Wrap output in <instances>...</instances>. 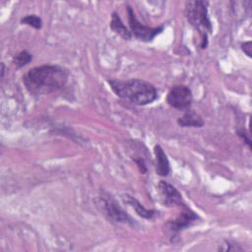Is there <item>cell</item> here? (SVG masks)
I'll use <instances>...</instances> for the list:
<instances>
[{"instance_id": "16", "label": "cell", "mask_w": 252, "mask_h": 252, "mask_svg": "<svg viewBox=\"0 0 252 252\" xmlns=\"http://www.w3.org/2000/svg\"><path fill=\"white\" fill-rule=\"evenodd\" d=\"M236 134L238 137H240L244 142L245 144L247 145V147L250 149V139H249V134H247L244 129H240V130H237L236 131Z\"/></svg>"}, {"instance_id": "7", "label": "cell", "mask_w": 252, "mask_h": 252, "mask_svg": "<svg viewBox=\"0 0 252 252\" xmlns=\"http://www.w3.org/2000/svg\"><path fill=\"white\" fill-rule=\"evenodd\" d=\"M199 217L190 210L186 205L183 206V211L179 214V216L173 220L166 222L165 226L170 234L171 240H174L175 237L185 228L190 226L195 220H197Z\"/></svg>"}, {"instance_id": "12", "label": "cell", "mask_w": 252, "mask_h": 252, "mask_svg": "<svg viewBox=\"0 0 252 252\" xmlns=\"http://www.w3.org/2000/svg\"><path fill=\"white\" fill-rule=\"evenodd\" d=\"M110 29L119 36H121L125 40H130L132 37L130 30L124 25L121 18L119 17V14L117 12H113L111 16V21L109 24Z\"/></svg>"}, {"instance_id": "5", "label": "cell", "mask_w": 252, "mask_h": 252, "mask_svg": "<svg viewBox=\"0 0 252 252\" xmlns=\"http://www.w3.org/2000/svg\"><path fill=\"white\" fill-rule=\"evenodd\" d=\"M193 99L192 91L185 85H174L166 95V102L178 110H186L190 107Z\"/></svg>"}, {"instance_id": "18", "label": "cell", "mask_w": 252, "mask_h": 252, "mask_svg": "<svg viewBox=\"0 0 252 252\" xmlns=\"http://www.w3.org/2000/svg\"><path fill=\"white\" fill-rule=\"evenodd\" d=\"M4 73H5V64L2 62L1 63V79H3Z\"/></svg>"}, {"instance_id": "14", "label": "cell", "mask_w": 252, "mask_h": 252, "mask_svg": "<svg viewBox=\"0 0 252 252\" xmlns=\"http://www.w3.org/2000/svg\"><path fill=\"white\" fill-rule=\"evenodd\" d=\"M21 23L23 25H27L30 26L35 30H40L42 28V20L40 17H38L37 15L34 14H31V15H26L25 17H23L21 19Z\"/></svg>"}, {"instance_id": "2", "label": "cell", "mask_w": 252, "mask_h": 252, "mask_svg": "<svg viewBox=\"0 0 252 252\" xmlns=\"http://www.w3.org/2000/svg\"><path fill=\"white\" fill-rule=\"evenodd\" d=\"M108 85L113 93L125 100L136 105H147L158 98L156 87L141 79L128 80H108Z\"/></svg>"}, {"instance_id": "9", "label": "cell", "mask_w": 252, "mask_h": 252, "mask_svg": "<svg viewBox=\"0 0 252 252\" xmlns=\"http://www.w3.org/2000/svg\"><path fill=\"white\" fill-rule=\"evenodd\" d=\"M154 154L156 157V171L159 176H167L170 172V163L166 154L160 145H156L154 148Z\"/></svg>"}, {"instance_id": "6", "label": "cell", "mask_w": 252, "mask_h": 252, "mask_svg": "<svg viewBox=\"0 0 252 252\" xmlns=\"http://www.w3.org/2000/svg\"><path fill=\"white\" fill-rule=\"evenodd\" d=\"M100 203L106 216L112 221L125 223L132 226L135 225V220L132 219V217L129 216L111 196L103 195L100 197Z\"/></svg>"}, {"instance_id": "4", "label": "cell", "mask_w": 252, "mask_h": 252, "mask_svg": "<svg viewBox=\"0 0 252 252\" xmlns=\"http://www.w3.org/2000/svg\"><path fill=\"white\" fill-rule=\"evenodd\" d=\"M127 13H128V22H129L131 34H133L139 40L150 42L163 31V26L151 28L141 24L137 19L132 7L129 5L127 6Z\"/></svg>"}, {"instance_id": "11", "label": "cell", "mask_w": 252, "mask_h": 252, "mask_svg": "<svg viewBox=\"0 0 252 252\" xmlns=\"http://www.w3.org/2000/svg\"><path fill=\"white\" fill-rule=\"evenodd\" d=\"M177 124L180 127L201 128L204 126L203 118L194 110L186 109L184 114L177 119Z\"/></svg>"}, {"instance_id": "15", "label": "cell", "mask_w": 252, "mask_h": 252, "mask_svg": "<svg viewBox=\"0 0 252 252\" xmlns=\"http://www.w3.org/2000/svg\"><path fill=\"white\" fill-rule=\"evenodd\" d=\"M133 160L135 161V163H136L137 166L139 167L140 171H141L143 174H145V173L147 172V166H146L145 160H144L142 158H140V157H138V158H133Z\"/></svg>"}, {"instance_id": "10", "label": "cell", "mask_w": 252, "mask_h": 252, "mask_svg": "<svg viewBox=\"0 0 252 252\" xmlns=\"http://www.w3.org/2000/svg\"><path fill=\"white\" fill-rule=\"evenodd\" d=\"M122 200L125 204L129 205L135 212L138 216L144 218V219H153L157 213V211L155 210H150V209H147L145 208L135 197L129 195V194H123L122 195Z\"/></svg>"}, {"instance_id": "8", "label": "cell", "mask_w": 252, "mask_h": 252, "mask_svg": "<svg viewBox=\"0 0 252 252\" xmlns=\"http://www.w3.org/2000/svg\"><path fill=\"white\" fill-rule=\"evenodd\" d=\"M158 188L161 198V202L164 206L182 207L183 205H185L181 194L173 185L167 183L166 181L160 180L158 184Z\"/></svg>"}, {"instance_id": "13", "label": "cell", "mask_w": 252, "mask_h": 252, "mask_svg": "<svg viewBox=\"0 0 252 252\" xmlns=\"http://www.w3.org/2000/svg\"><path fill=\"white\" fill-rule=\"evenodd\" d=\"M32 60V54L28 50H22L13 57V63L18 68H23Z\"/></svg>"}, {"instance_id": "17", "label": "cell", "mask_w": 252, "mask_h": 252, "mask_svg": "<svg viewBox=\"0 0 252 252\" xmlns=\"http://www.w3.org/2000/svg\"><path fill=\"white\" fill-rule=\"evenodd\" d=\"M240 47H241L242 51H243L248 57H251V55H252V53H251L252 47H251V41H250V40H249V41L242 42L241 45H240Z\"/></svg>"}, {"instance_id": "1", "label": "cell", "mask_w": 252, "mask_h": 252, "mask_svg": "<svg viewBox=\"0 0 252 252\" xmlns=\"http://www.w3.org/2000/svg\"><path fill=\"white\" fill-rule=\"evenodd\" d=\"M68 71L59 65H40L30 69L23 77L26 89L33 95L48 94L62 89L68 81Z\"/></svg>"}, {"instance_id": "3", "label": "cell", "mask_w": 252, "mask_h": 252, "mask_svg": "<svg viewBox=\"0 0 252 252\" xmlns=\"http://www.w3.org/2000/svg\"><path fill=\"white\" fill-rule=\"evenodd\" d=\"M207 1H187L185 4V16L188 23L199 32L201 36V48L208 45V35L213 32L212 22L208 13Z\"/></svg>"}]
</instances>
